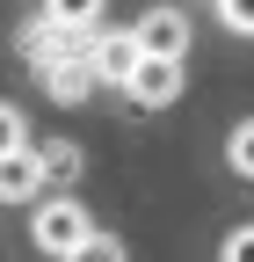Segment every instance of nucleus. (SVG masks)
I'll return each instance as SVG.
<instances>
[{"mask_svg":"<svg viewBox=\"0 0 254 262\" xmlns=\"http://www.w3.org/2000/svg\"><path fill=\"white\" fill-rule=\"evenodd\" d=\"M218 262H254V226H240V233H225V248H218Z\"/></svg>","mask_w":254,"mask_h":262,"instance_id":"obj_13","label":"nucleus"},{"mask_svg":"<svg viewBox=\"0 0 254 262\" xmlns=\"http://www.w3.org/2000/svg\"><path fill=\"white\" fill-rule=\"evenodd\" d=\"M225 160H233V175H247V182H254V117H247V124H233Z\"/></svg>","mask_w":254,"mask_h":262,"instance_id":"obj_9","label":"nucleus"},{"mask_svg":"<svg viewBox=\"0 0 254 262\" xmlns=\"http://www.w3.org/2000/svg\"><path fill=\"white\" fill-rule=\"evenodd\" d=\"M87 233H94V219L73 204V196H51V204H37V226H29V241H37L44 255H58V262H66Z\"/></svg>","mask_w":254,"mask_h":262,"instance_id":"obj_1","label":"nucleus"},{"mask_svg":"<svg viewBox=\"0 0 254 262\" xmlns=\"http://www.w3.org/2000/svg\"><path fill=\"white\" fill-rule=\"evenodd\" d=\"M44 182H51V168H44V153H37V146L0 153V204H29Z\"/></svg>","mask_w":254,"mask_h":262,"instance_id":"obj_3","label":"nucleus"},{"mask_svg":"<svg viewBox=\"0 0 254 262\" xmlns=\"http://www.w3.org/2000/svg\"><path fill=\"white\" fill-rule=\"evenodd\" d=\"M15 146H29V139H22V110L0 102V153H15Z\"/></svg>","mask_w":254,"mask_h":262,"instance_id":"obj_14","label":"nucleus"},{"mask_svg":"<svg viewBox=\"0 0 254 262\" xmlns=\"http://www.w3.org/2000/svg\"><path fill=\"white\" fill-rule=\"evenodd\" d=\"M123 95H131L138 110H160V102H174V95H182V58L145 51V58L131 66V80H123Z\"/></svg>","mask_w":254,"mask_h":262,"instance_id":"obj_2","label":"nucleus"},{"mask_svg":"<svg viewBox=\"0 0 254 262\" xmlns=\"http://www.w3.org/2000/svg\"><path fill=\"white\" fill-rule=\"evenodd\" d=\"M218 22H225L233 37H254V0H218Z\"/></svg>","mask_w":254,"mask_h":262,"instance_id":"obj_11","label":"nucleus"},{"mask_svg":"<svg viewBox=\"0 0 254 262\" xmlns=\"http://www.w3.org/2000/svg\"><path fill=\"white\" fill-rule=\"evenodd\" d=\"M80 44H87V29H66V22H51V15H37V22L22 29V58L29 66H51V58H66Z\"/></svg>","mask_w":254,"mask_h":262,"instance_id":"obj_6","label":"nucleus"},{"mask_svg":"<svg viewBox=\"0 0 254 262\" xmlns=\"http://www.w3.org/2000/svg\"><path fill=\"white\" fill-rule=\"evenodd\" d=\"M87 58H94V80L102 88H123L145 51H138V37H87Z\"/></svg>","mask_w":254,"mask_h":262,"instance_id":"obj_7","label":"nucleus"},{"mask_svg":"<svg viewBox=\"0 0 254 262\" xmlns=\"http://www.w3.org/2000/svg\"><path fill=\"white\" fill-rule=\"evenodd\" d=\"M138 51H160V58H182L189 51V15L182 8H153V15H138Z\"/></svg>","mask_w":254,"mask_h":262,"instance_id":"obj_5","label":"nucleus"},{"mask_svg":"<svg viewBox=\"0 0 254 262\" xmlns=\"http://www.w3.org/2000/svg\"><path fill=\"white\" fill-rule=\"evenodd\" d=\"M44 15H51V22H66V29H94L102 0H44Z\"/></svg>","mask_w":254,"mask_h":262,"instance_id":"obj_8","label":"nucleus"},{"mask_svg":"<svg viewBox=\"0 0 254 262\" xmlns=\"http://www.w3.org/2000/svg\"><path fill=\"white\" fill-rule=\"evenodd\" d=\"M37 153H44V168H51V182H66V175L80 168V153H73V146H37Z\"/></svg>","mask_w":254,"mask_h":262,"instance_id":"obj_12","label":"nucleus"},{"mask_svg":"<svg viewBox=\"0 0 254 262\" xmlns=\"http://www.w3.org/2000/svg\"><path fill=\"white\" fill-rule=\"evenodd\" d=\"M66 262H123V241H109V233H87Z\"/></svg>","mask_w":254,"mask_h":262,"instance_id":"obj_10","label":"nucleus"},{"mask_svg":"<svg viewBox=\"0 0 254 262\" xmlns=\"http://www.w3.org/2000/svg\"><path fill=\"white\" fill-rule=\"evenodd\" d=\"M37 80H44V95H51V102H80L87 88H102V80H94L87 44H80V51H66V58H51V66H37Z\"/></svg>","mask_w":254,"mask_h":262,"instance_id":"obj_4","label":"nucleus"}]
</instances>
